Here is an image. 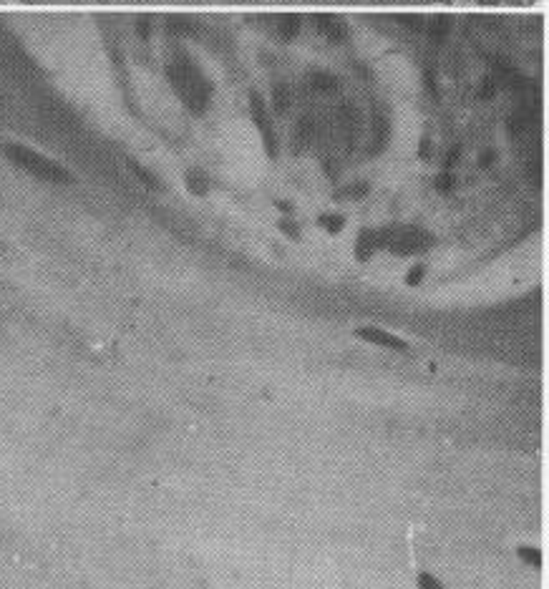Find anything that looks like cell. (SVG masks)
<instances>
[{
  "mask_svg": "<svg viewBox=\"0 0 549 589\" xmlns=\"http://www.w3.org/2000/svg\"><path fill=\"white\" fill-rule=\"evenodd\" d=\"M355 340H361L366 345L381 347V350H388V353H398V355H413V343L408 338L398 333H390L386 327L373 325V323H361L350 330Z\"/></svg>",
  "mask_w": 549,
  "mask_h": 589,
  "instance_id": "6da1fadb",
  "label": "cell"
},
{
  "mask_svg": "<svg viewBox=\"0 0 549 589\" xmlns=\"http://www.w3.org/2000/svg\"><path fill=\"white\" fill-rule=\"evenodd\" d=\"M514 556L521 561V564L534 567V569L542 567V561H544L542 549L537 547V544H516V547H514Z\"/></svg>",
  "mask_w": 549,
  "mask_h": 589,
  "instance_id": "7a4b0ae2",
  "label": "cell"
},
{
  "mask_svg": "<svg viewBox=\"0 0 549 589\" xmlns=\"http://www.w3.org/2000/svg\"><path fill=\"white\" fill-rule=\"evenodd\" d=\"M426 275H429V264H426V262H413L408 270H406L404 282L408 284V287H418L421 282H426Z\"/></svg>",
  "mask_w": 549,
  "mask_h": 589,
  "instance_id": "3957f363",
  "label": "cell"
},
{
  "mask_svg": "<svg viewBox=\"0 0 549 589\" xmlns=\"http://www.w3.org/2000/svg\"><path fill=\"white\" fill-rule=\"evenodd\" d=\"M416 589H446V584L438 579L429 569H418L416 572Z\"/></svg>",
  "mask_w": 549,
  "mask_h": 589,
  "instance_id": "277c9868",
  "label": "cell"
}]
</instances>
